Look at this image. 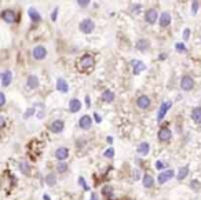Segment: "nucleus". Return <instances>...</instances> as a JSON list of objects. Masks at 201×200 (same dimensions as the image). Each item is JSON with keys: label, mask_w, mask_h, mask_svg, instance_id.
Returning <instances> with one entry per match:
<instances>
[{"label": "nucleus", "mask_w": 201, "mask_h": 200, "mask_svg": "<svg viewBox=\"0 0 201 200\" xmlns=\"http://www.w3.org/2000/svg\"><path fill=\"white\" fill-rule=\"evenodd\" d=\"M95 66V61L91 55H84L81 57V59L79 61V69L81 72H91Z\"/></svg>", "instance_id": "f257e3e1"}, {"label": "nucleus", "mask_w": 201, "mask_h": 200, "mask_svg": "<svg viewBox=\"0 0 201 200\" xmlns=\"http://www.w3.org/2000/svg\"><path fill=\"white\" fill-rule=\"evenodd\" d=\"M80 30L83 33H85V35H88V33H91L92 30L95 29V23L92 20H90V18H85V20H83L80 22Z\"/></svg>", "instance_id": "f03ea898"}, {"label": "nucleus", "mask_w": 201, "mask_h": 200, "mask_svg": "<svg viewBox=\"0 0 201 200\" xmlns=\"http://www.w3.org/2000/svg\"><path fill=\"white\" fill-rule=\"evenodd\" d=\"M181 87L183 91H190L194 87V80L191 76H183L181 80Z\"/></svg>", "instance_id": "7ed1b4c3"}, {"label": "nucleus", "mask_w": 201, "mask_h": 200, "mask_svg": "<svg viewBox=\"0 0 201 200\" xmlns=\"http://www.w3.org/2000/svg\"><path fill=\"white\" fill-rule=\"evenodd\" d=\"M172 106V102L171 101H165V102H162L161 106H160L159 109V113H157V120L161 121L162 119H164V116L167 115V112L169 111V108Z\"/></svg>", "instance_id": "20e7f679"}, {"label": "nucleus", "mask_w": 201, "mask_h": 200, "mask_svg": "<svg viewBox=\"0 0 201 200\" xmlns=\"http://www.w3.org/2000/svg\"><path fill=\"white\" fill-rule=\"evenodd\" d=\"M159 139L160 141H162V142H167V141H169L171 139V130H169L168 127H161L159 130Z\"/></svg>", "instance_id": "39448f33"}, {"label": "nucleus", "mask_w": 201, "mask_h": 200, "mask_svg": "<svg viewBox=\"0 0 201 200\" xmlns=\"http://www.w3.org/2000/svg\"><path fill=\"white\" fill-rule=\"evenodd\" d=\"M175 175V173H174V170H165V171H162V173H160L159 175V184H165L167 181H169L172 177Z\"/></svg>", "instance_id": "423d86ee"}, {"label": "nucleus", "mask_w": 201, "mask_h": 200, "mask_svg": "<svg viewBox=\"0 0 201 200\" xmlns=\"http://www.w3.org/2000/svg\"><path fill=\"white\" fill-rule=\"evenodd\" d=\"M2 18H3V21H6V22L13 23V22H15L17 15L13 10H3L2 11Z\"/></svg>", "instance_id": "0eeeda50"}, {"label": "nucleus", "mask_w": 201, "mask_h": 200, "mask_svg": "<svg viewBox=\"0 0 201 200\" xmlns=\"http://www.w3.org/2000/svg\"><path fill=\"white\" fill-rule=\"evenodd\" d=\"M91 126H92V119L88 115H84L83 117H80V120H79V127H80L81 130H88Z\"/></svg>", "instance_id": "6e6552de"}, {"label": "nucleus", "mask_w": 201, "mask_h": 200, "mask_svg": "<svg viewBox=\"0 0 201 200\" xmlns=\"http://www.w3.org/2000/svg\"><path fill=\"white\" fill-rule=\"evenodd\" d=\"M47 55V50H45L44 46H37L33 48V58L35 59H43L44 57Z\"/></svg>", "instance_id": "1a4fd4ad"}, {"label": "nucleus", "mask_w": 201, "mask_h": 200, "mask_svg": "<svg viewBox=\"0 0 201 200\" xmlns=\"http://www.w3.org/2000/svg\"><path fill=\"white\" fill-rule=\"evenodd\" d=\"M157 11L154 8H149V10H146L145 13V20L147 23H154L157 21Z\"/></svg>", "instance_id": "9d476101"}, {"label": "nucleus", "mask_w": 201, "mask_h": 200, "mask_svg": "<svg viewBox=\"0 0 201 200\" xmlns=\"http://www.w3.org/2000/svg\"><path fill=\"white\" fill-rule=\"evenodd\" d=\"M136 105L139 109H147L150 106V98L147 95H141L139 98L136 99Z\"/></svg>", "instance_id": "9b49d317"}, {"label": "nucleus", "mask_w": 201, "mask_h": 200, "mask_svg": "<svg viewBox=\"0 0 201 200\" xmlns=\"http://www.w3.org/2000/svg\"><path fill=\"white\" fill-rule=\"evenodd\" d=\"M68 156H69V149H68V148L61 146V148H58V149L55 151V158L58 159L59 161H63L65 159H68Z\"/></svg>", "instance_id": "f8f14e48"}, {"label": "nucleus", "mask_w": 201, "mask_h": 200, "mask_svg": "<svg viewBox=\"0 0 201 200\" xmlns=\"http://www.w3.org/2000/svg\"><path fill=\"white\" fill-rule=\"evenodd\" d=\"M63 127H65V123H63L62 120H55L50 124V130H51L52 133H55V134L61 133L62 130H63Z\"/></svg>", "instance_id": "ddd939ff"}, {"label": "nucleus", "mask_w": 201, "mask_h": 200, "mask_svg": "<svg viewBox=\"0 0 201 200\" xmlns=\"http://www.w3.org/2000/svg\"><path fill=\"white\" fill-rule=\"evenodd\" d=\"M0 77H2V84H3V87H7V86L11 83V80H13V73H11L10 70H3L2 75H0Z\"/></svg>", "instance_id": "4468645a"}, {"label": "nucleus", "mask_w": 201, "mask_h": 200, "mask_svg": "<svg viewBox=\"0 0 201 200\" xmlns=\"http://www.w3.org/2000/svg\"><path fill=\"white\" fill-rule=\"evenodd\" d=\"M80 109H81V102L79 101L77 98L70 99V102H69V111H70L72 113H77Z\"/></svg>", "instance_id": "2eb2a0df"}, {"label": "nucleus", "mask_w": 201, "mask_h": 200, "mask_svg": "<svg viewBox=\"0 0 201 200\" xmlns=\"http://www.w3.org/2000/svg\"><path fill=\"white\" fill-rule=\"evenodd\" d=\"M149 144L147 142H141L139 145H138V148H136V152L141 155V156H146V155L149 153Z\"/></svg>", "instance_id": "dca6fc26"}, {"label": "nucleus", "mask_w": 201, "mask_h": 200, "mask_svg": "<svg viewBox=\"0 0 201 200\" xmlns=\"http://www.w3.org/2000/svg\"><path fill=\"white\" fill-rule=\"evenodd\" d=\"M169 23H171V15H169V13H165V11H164V13L160 15V25L165 28V27H168Z\"/></svg>", "instance_id": "f3484780"}, {"label": "nucleus", "mask_w": 201, "mask_h": 200, "mask_svg": "<svg viewBox=\"0 0 201 200\" xmlns=\"http://www.w3.org/2000/svg\"><path fill=\"white\" fill-rule=\"evenodd\" d=\"M57 90H58L59 92H68L69 91L68 83H66L63 79H58L57 80Z\"/></svg>", "instance_id": "a211bd4d"}, {"label": "nucleus", "mask_w": 201, "mask_h": 200, "mask_svg": "<svg viewBox=\"0 0 201 200\" xmlns=\"http://www.w3.org/2000/svg\"><path fill=\"white\" fill-rule=\"evenodd\" d=\"M28 87L29 89H37L39 87V79H37V76L30 75L28 77Z\"/></svg>", "instance_id": "6ab92c4d"}, {"label": "nucleus", "mask_w": 201, "mask_h": 200, "mask_svg": "<svg viewBox=\"0 0 201 200\" xmlns=\"http://www.w3.org/2000/svg\"><path fill=\"white\" fill-rule=\"evenodd\" d=\"M191 117H193V120H194L196 123L201 124V106H197V108L193 109V112H191Z\"/></svg>", "instance_id": "aec40b11"}, {"label": "nucleus", "mask_w": 201, "mask_h": 200, "mask_svg": "<svg viewBox=\"0 0 201 200\" xmlns=\"http://www.w3.org/2000/svg\"><path fill=\"white\" fill-rule=\"evenodd\" d=\"M142 182H143V186L145 188H152L153 184H154V178H153L150 174H145Z\"/></svg>", "instance_id": "412c9836"}, {"label": "nucleus", "mask_w": 201, "mask_h": 200, "mask_svg": "<svg viewBox=\"0 0 201 200\" xmlns=\"http://www.w3.org/2000/svg\"><path fill=\"white\" fill-rule=\"evenodd\" d=\"M187 174H189V167L187 166H183V167L179 168L176 178H178V181H183L186 177H187Z\"/></svg>", "instance_id": "4be33fe9"}, {"label": "nucleus", "mask_w": 201, "mask_h": 200, "mask_svg": "<svg viewBox=\"0 0 201 200\" xmlns=\"http://www.w3.org/2000/svg\"><path fill=\"white\" fill-rule=\"evenodd\" d=\"M146 66L143 62H141V61H134V73L135 75H139L142 70H145Z\"/></svg>", "instance_id": "5701e85b"}, {"label": "nucleus", "mask_w": 201, "mask_h": 200, "mask_svg": "<svg viewBox=\"0 0 201 200\" xmlns=\"http://www.w3.org/2000/svg\"><path fill=\"white\" fill-rule=\"evenodd\" d=\"M114 99V92L110 90H106V91L102 92V101L105 102H112Z\"/></svg>", "instance_id": "b1692460"}, {"label": "nucleus", "mask_w": 201, "mask_h": 200, "mask_svg": "<svg viewBox=\"0 0 201 200\" xmlns=\"http://www.w3.org/2000/svg\"><path fill=\"white\" fill-rule=\"evenodd\" d=\"M150 47V43L147 42V40H138V43H136V48L139 50V51H146V50Z\"/></svg>", "instance_id": "393cba45"}, {"label": "nucleus", "mask_w": 201, "mask_h": 200, "mask_svg": "<svg viewBox=\"0 0 201 200\" xmlns=\"http://www.w3.org/2000/svg\"><path fill=\"white\" fill-rule=\"evenodd\" d=\"M29 15H30V20L33 21V22H39L42 18H40L39 13L35 10V8H29Z\"/></svg>", "instance_id": "a878e982"}, {"label": "nucleus", "mask_w": 201, "mask_h": 200, "mask_svg": "<svg viewBox=\"0 0 201 200\" xmlns=\"http://www.w3.org/2000/svg\"><path fill=\"white\" fill-rule=\"evenodd\" d=\"M55 182H57V178L54 174H48V175L45 177V184L48 185V186H54Z\"/></svg>", "instance_id": "bb28decb"}, {"label": "nucleus", "mask_w": 201, "mask_h": 200, "mask_svg": "<svg viewBox=\"0 0 201 200\" xmlns=\"http://www.w3.org/2000/svg\"><path fill=\"white\" fill-rule=\"evenodd\" d=\"M20 168H21V171H22L23 174H29V166H28V163H26V161H21V163H20Z\"/></svg>", "instance_id": "cd10ccee"}, {"label": "nucleus", "mask_w": 201, "mask_h": 200, "mask_svg": "<svg viewBox=\"0 0 201 200\" xmlns=\"http://www.w3.org/2000/svg\"><path fill=\"white\" fill-rule=\"evenodd\" d=\"M57 170H58L59 173H65V171L68 170V164L61 161V163H58V166H57Z\"/></svg>", "instance_id": "c85d7f7f"}, {"label": "nucleus", "mask_w": 201, "mask_h": 200, "mask_svg": "<svg viewBox=\"0 0 201 200\" xmlns=\"http://www.w3.org/2000/svg\"><path fill=\"white\" fill-rule=\"evenodd\" d=\"M175 48H176V51H178V53H185V51H186V47H185V44H183V43H176Z\"/></svg>", "instance_id": "c756f323"}, {"label": "nucleus", "mask_w": 201, "mask_h": 200, "mask_svg": "<svg viewBox=\"0 0 201 200\" xmlns=\"http://www.w3.org/2000/svg\"><path fill=\"white\" fill-rule=\"evenodd\" d=\"M105 158H113V156H114V149H113V148H109V149H106V151H105Z\"/></svg>", "instance_id": "7c9ffc66"}, {"label": "nucleus", "mask_w": 201, "mask_h": 200, "mask_svg": "<svg viewBox=\"0 0 201 200\" xmlns=\"http://www.w3.org/2000/svg\"><path fill=\"white\" fill-rule=\"evenodd\" d=\"M79 184H80L81 186L84 188L85 190H90V188H88V185L85 184V181H84V178H83V177H80V178H79Z\"/></svg>", "instance_id": "2f4dec72"}, {"label": "nucleus", "mask_w": 201, "mask_h": 200, "mask_svg": "<svg viewBox=\"0 0 201 200\" xmlns=\"http://www.w3.org/2000/svg\"><path fill=\"white\" fill-rule=\"evenodd\" d=\"M33 113H35V108H29L28 111L25 112V115H23V117H25V119H28V117H30V116H32Z\"/></svg>", "instance_id": "473e14b6"}, {"label": "nucleus", "mask_w": 201, "mask_h": 200, "mask_svg": "<svg viewBox=\"0 0 201 200\" xmlns=\"http://www.w3.org/2000/svg\"><path fill=\"white\" fill-rule=\"evenodd\" d=\"M77 4L80 7H85L87 4H90V2H88V0H77Z\"/></svg>", "instance_id": "72a5a7b5"}, {"label": "nucleus", "mask_w": 201, "mask_h": 200, "mask_svg": "<svg viewBox=\"0 0 201 200\" xmlns=\"http://www.w3.org/2000/svg\"><path fill=\"white\" fill-rule=\"evenodd\" d=\"M198 10V2H193V6H191V11H193V14H196Z\"/></svg>", "instance_id": "f704fd0d"}, {"label": "nucleus", "mask_w": 201, "mask_h": 200, "mask_svg": "<svg viewBox=\"0 0 201 200\" xmlns=\"http://www.w3.org/2000/svg\"><path fill=\"white\" fill-rule=\"evenodd\" d=\"M4 104H6V95H4V92H0V105L3 106Z\"/></svg>", "instance_id": "c9c22d12"}, {"label": "nucleus", "mask_w": 201, "mask_h": 200, "mask_svg": "<svg viewBox=\"0 0 201 200\" xmlns=\"http://www.w3.org/2000/svg\"><path fill=\"white\" fill-rule=\"evenodd\" d=\"M189 36H190V29H185L183 30V40H187L189 39Z\"/></svg>", "instance_id": "e433bc0d"}, {"label": "nucleus", "mask_w": 201, "mask_h": 200, "mask_svg": "<svg viewBox=\"0 0 201 200\" xmlns=\"http://www.w3.org/2000/svg\"><path fill=\"white\" fill-rule=\"evenodd\" d=\"M94 119H95V121H97V123H100V121H102V117H100L98 113H94Z\"/></svg>", "instance_id": "4c0bfd02"}, {"label": "nucleus", "mask_w": 201, "mask_h": 200, "mask_svg": "<svg viewBox=\"0 0 201 200\" xmlns=\"http://www.w3.org/2000/svg\"><path fill=\"white\" fill-rule=\"evenodd\" d=\"M156 167L159 168V170H161V168H164V167H165V166H164V164H162L161 161H157V163H156Z\"/></svg>", "instance_id": "58836bf2"}, {"label": "nucleus", "mask_w": 201, "mask_h": 200, "mask_svg": "<svg viewBox=\"0 0 201 200\" xmlns=\"http://www.w3.org/2000/svg\"><path fill=\"white\" fill-rule=\"evenodd\" d=\"M57 13H58V10H57V8H55L54 11H52V17H51V20H52V21H55V20H57Z\"/></svg>", "instance_id": "ea45409f"}, {"label": "nucleus", "mask_w": 201, "mask_h": 200, "mask_svg": "<svg viewBox=\"0 0 201 200\" xmlns=\"http://www.w3.org/2000/svg\"><path fill=\"white\" fill-rule=\"evenodd\" d=\"M85 105H87L88 108H90V105H91V99H90V97H88V95L85 97Z\"/></svg>", "instance_id": "a19ab883"}, {"label": "nucleus", "mask_w": 201, "mask_h": 200, "mask_svg": "<svg viewBox=\"0 0 201 200\" xmlns=\"http://www.w3.org/2000/svg\"><path fill=\"white\" fill-rule=\"evenodd\" d=\"M90 200H98L97 193H94V192H92V193H91V199H90Z\"/></svg>", "instance_id": "79ce46f5"}, {"label": "nucleus", "mask_w": 201, "mask_h": 200, "mask_svg": "<svg viewBox=\"0 0 201 200\" xmlns=\"http://www.w3.org/2000/svg\"><path fill=\"white\" fill-rule=\"evenodd\" d=\"M0 124H2V127H4V117L3 116L0 117Z\"/></svg>", "instance_id": "37998d69"}, {"label": "nucleus", "mask_w": 201, "mask_h": 200, "mask_svg": "<svg viewBox=\"0 0 201 200\" xmlns=\"http://www.w3.org/2000/svg\"><path fill=\"white\" fill-rule=\"evenodd\" d=\"M43 199H44V200H50V197L47 196V195H44V197H43Z\"/></svg>", "instance_id": "c03bdc74"}]
</instances>
